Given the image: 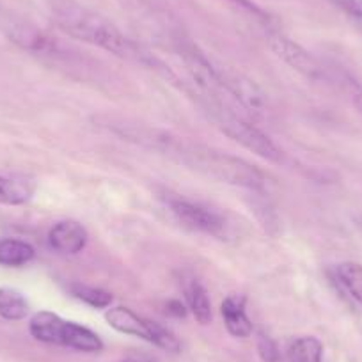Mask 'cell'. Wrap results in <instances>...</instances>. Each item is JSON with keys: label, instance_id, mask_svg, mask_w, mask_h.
<instances>
[{"label": "cell", "instance_id": "cell-1", "mask_svg": "<svg viewBox=\"0 0 362 362\" xmlns=\"http://www.w3.org/2000/svg\"><path fill=\"white\" fill-rule=\"evenodd\" d=\"M123 135L128 139H137V142L149 146V148L158 149L163 155H169L176 162L183 163L211 180L242 187V189L264 190V183H267L264 174L238 156L217 151V149H211L199 142L170 137L162 132H139L137 128H134V130L123 132Z\"/></svg>", "mask_w": 362, "mask_h": 362}, {"label": "cell", "instance_id": "cell-2", "mask_svg": "<svg viewBox=\"0 0 362 362\" xmlns=\"http://www.w3.org/2000/svg\"><path fill=\"white\" fill-rule=\"evenodd\" d=\"M52 16L59 29L75 40L95 45L127 61L141 62L155 69L165 68L141 45L128 40L110 20L76 4L75 0H52Z\"/></svg>", "mask_w": 362, "mask_h": 362}, {"label": "cell", "instance_id": "cell-3", "mask_svg": "<svg viewBox=\"0 0 362 362\" xmlns=\"http://www.w3.org/2000/svg\"><path fill=\"white\" fill-rule=\"evenodd\" d=\"M29 330L34 339L48 344H61L78 351H100L102 339L87 327L75 322H66L50 311H40L33 316Z\"/></svg>", "mask_w": 362, "mask_h": 362}, {"label": "cell", "instance_id": "cell-4", "mask_svg": "<svg viewBox=\"0 0 362 362\" xmlns=\"http://www.w3.org/2000/svg\"><path fill=\"white\" fill-rule=\"evenodd\" d=\"M211 116L229 139L242 144L245 149L270 162H283V151L270 141L268 135H264L250 121H247L245 116L229 112V110H217V112H211Z\"/></svg>", "mask_w": 362, "mask_h": 362}, {"label": "cell", "instance_id": "cell-5", "mask_svg": "<svg viewBox=\"0 0 362 362\" xmlns=\"http://www.w3.org/2000/svg\"><path fill=\"white\" fill-rule=\"evenodd\" d=\"M105 320L112 329L117 332L128 334V336L141 337V339L149 341V343L156 344V346L163 348L167 351H177L180 350V341L170 334L169 330L163 329L162 325L149 320L141 318L135 315L134 311L127 308H110L105 313Z\"/></svg>", "mask_w": 362, "mask_h": 362}, {"label": "cell", "instance_id": "cell-6", "mask_svg": "<svg viewBox=\"0 0 362 362\" xmlns=\"http://www.w3.org/2000/svg\"><path fill=\"white\" fill-rule=\"evenodd\" d=\"M167 204H169L174 217L189 226L190 229H196L204 235H211L218 240H224L229 236V231H231L229 222L217 211L192 203V201L181 199V197H169Z\"/></svg>", "mask_w": 362, "mask_h": 362}, {"label": "cell", "instance_id": "cell-7", "mask_svg": "<svg viewBox=\"0 0 362 362\" xmlns=\"http://www.w3.org/2000/svg\"><path fill=\"white\" fill-rule=\"evenodd\" d=\"M270 48L277 57L283 59L290 68H293L300 75L308 76L311 80H322L325 76L322 64L308 50H304L300 45L291 41L290 37L281 36V34H272Z\"/></svg>", "mask_w": 362, "mask_h": 362}, {"label": "cell", "instance_id": "cell-8", "mask_svg": "<svg viewBox=\"0 0 362 362\" xmlns=\"http://www.w3.org/2000/svg\"><path fill=\"white\" fill-rule=\"evenodd\" d=\"M48 243L59 254H78L87 243V231L76 221H61L48 233Z\"/></svg>", "mask_w": 362, "mask_h": 362}, {"label": "cell", "instance_id": "cell-9", "mask_svg": "<svg viewBox=\"0 0 362 362\" xmlns=\"http://www.w3.org/2000/svg\"><path fill=\"white\" fill-rule=\"evenodd\" d=\"M222 318L226 329L235 337H247L252 334V323L245 313V300L238 295H231L222 302Z\"/></svg>", "mask_w": 362, "mask_h": 362}, {"label": "cell", "instance_id": "cell-10", "mask_svg": "<svg viewBox=\"0 0 362 362\" xmlns=\"http://www.w3.org/2000/svg\"><path fill=\"white\" fill-rule=\"evenodd\" d=\"M2 27H4L9 40L15 41L20 47L27 48V50H45L47 48L48 40L43 36V33L30 23L23 22V20L4 18Z\"/></svg>", "mask_w": 362, "mask_h": 362}, {"label": "cell", "instance_id": "cell-11", "mask_svg": "<svg viewBox=\"0 0 362 362\" xmlns=\"http://www.w3.org/2000/svg\"><path fill=\"white\" fill-rule=\"evenodd\" d=\"M34 183L27 177L0 176V204L18 206L33 197Z\"/></svg>", "mask_w": 362, "mask_h": 362}, {"label": "cell", "instance_id": "cell-12", "mask_svg": "<svg viewBox=\"0 0 362 362\" xmlns=\"http://www.w3.org/2000/svg\"><path fill=\"white\" fill-rule=\"evenodd\" d=\"M36 256V250L30 243L18 238H2L0 240V264L2 267H23L30 263Z\"/></svg>", "mask_w": 362, "mask_h": 362}, {"label": "cell", "instance_id": "cell-13", "mask_svg": "<svg viewBox=\"0 0 362 362\" xmlns=\"http://www.w3.org/2000/svg\"><path fill=\"white\" fill-rule=\"evenodd\" d=\"M187 295V305H189L190 313L194 318L201 323V325H208L211 322V304L208 298V291L203 284L197 279H190L185 286Z\"/></svg>", "mask_w": 362, "mask_h": 362}, {"label": "cell", "instance_id": "cell-14", "mask_svg": "<svg viewBox=\"0 0 362 362\" xmlns=\"http://www.w3.org/2000/svg\"><path fill=\"white\" fill-rule=\"evenodd\" d=\"M336 277L343 290L362 305V264L351 263V261L337 264Z\"/></svg>", "mask_w": 362, "mask_h": 362}, {"label": "cell", "instance_id": "cell-15", "mask_svg": "<svg viewBox=\"0 0 362 362\" xmlns=\"http://www.w3.org/2000/svg\"><path fill=\"white\" fill-rule=\"evenodd\" d=\"M29 315V304L20 291L13 288H0V316L18 322Z\"/></svg>", "mask_w": 362, "mask_h": 362}, {"label": "cell", "instance_id": "cell-16", "mask_svg": "<svg viewBox=\"0 0 362 362\" xmlns=\"http://www.w3.org/2000/svg\"><path fill=\"white\" fill-rule=\"evenodd\" d=\"M288 355L291 362H322L323 344L316 337H300L291 344Z\"/></svg>", "mask_w": 362, "mask_h": 362}, {"label": "cell", "instance_id": "cell-17", "mask_svg": "<svg viewBox=\"0 0 362 362\" xmlns=\"http://www.w3.org/2000/svg\"><path fill=\"white\" fill-rule=\"evenodd\" d=\"M69 291L75 298L78 300L86 302L89 304L90 308H96V309H103V308H109L112 304V295L109 291H103L100 288H93V286H86V284H80V283H73L69 286Z\"/></svg>", "mask_w": 362, "mask_h": 362}, {"label": "cell", "instance_id": "cell-18", "mask_svg": "<svg viewBox=\"0 0 362 362\" xmlns=\"http://www.w3.org/2000/svg\"><path fill=\"white\" fill-rule=\"evenodd\" d=\"M257 351H259L261 358L264 362H277L279 358V351H277L276 343L267 336H259V341H257Z\"/></svg>", "mask_w": 362, "mask_h": 362}, {"label": "cell", "instance_id": "cell-19", "mask_svg": "<svg viewBox=\"0 0 362 362\" xmlns=\"http://www.w3.org/2000/svg\"><path fill=\"white\" fill-rule=\"evenodd\" d=\"M344 13L354 18L362 20V0H334Z\"/></svg>", "mask_w": 362, "mask_h": 362}, {"label": "cell", "instance_id": "cell-20", "mask_svg": "<svg viewBox=\"0 0 362 362\" xmlns=\"http://www.w3.org/2000/svg\"><path fill=\"white\" fill-rule=\"evenodd\" d=\"M169 313H173L174 316H177V318H181V316H185V315H187V309H185V305L181 304V302L170 300V302H169Z\"/></svg>", "mask_w": 362, "mask_h": 362}, {"label": "cell", "instance_id": "cell-21", "mask_svg": "<svg viewBox=\"0 0 362 362\" xmlns=\"http://www.w3.org/2000/svg\"><path fill=\"white\" fill-rule=\"evenodd\" d=\"M121 362H158V361H156L155 357H151V355H132V357H127Z\"/></svg>", "mask_w": 362, "mask_h": 362}]
</instances>
